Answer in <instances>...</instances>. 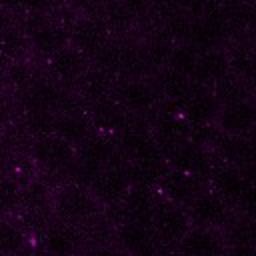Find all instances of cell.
Returning a JSON list of instances; mask_svg holds the SVG:
<instances>
[{
    "label": "cell",
    "instance_id": "3957f363",
    "mask_svg": "<svg viewBox=\"0 0 256 256\" xmlns=\"http://www.w3.org/2000/svg\"><path fill=\"white\" fill-rule=\"evenodd\" d=\"M212 188L218 196H222L228 204H238V206H248L252 188L250 182L242 176L240 168L228 162H220L216 166H210L208 170Z\"/></svg>",
    "mask_w": 256,
    "mask_h": 256
},
{
    "label": "cell",
    "instance_id": "d6a6232c",
    "mask_svg": "<svg viewBox=\"0 0 256 256\" xmlns=\"http://www.w3.org/2000/svg\"><path fill=\"white\" fill-rule=\"evenodd\" d=\"M120 2H122V4H124V6L134 14V16H136V14L146 12V10L154 4V0H120Z\"/></svg>",
    "mask_w": 256,
    "mask_h": 256
},
{
    "label": "cell",
    "instance_id": "d4e9b609",
    "mask_svg": "<svg viewBox=\"0 0 256 256\" xmlns=\"http://www.w3.org/2000/svg\"><path fill=\"white\" fill-rule=\"evenodd\" d=\"M134 14L120 2V0H104L102 8H100V16L98 20L108 28V32H124L132 26L134 22Z\"/></svg>",
    "mask_w": 256,
    "mask_h": 256
},
{
    "label": "cell",
    "instance_id": "8992f818",
    "mask_svg": "<svg viewBox=\"0 0 256 256\" xmlns=\"http://www.w3.org/2000/svg\"><path fill=\"white\" fill-rule=\"evenodd\" d=\"M186 206H188L186 212L192 220V226H204V228L218 230L230 218V204L222 196H218L214 190L198 192Z\"/></svg>",
    "mask_w": 256,
    "mask_h": 256
},
{
    "label": "cell",
    "instance_id": "d6986e66",
    "mask_svg": "<svg viewBox=\"0 0 256 256\" xmlns=\"http://www.w3.org/2000/svg\"><path fill=\"white\" fill-rule=\"evenodd\" d=\"M78 86V98L80 102H86L88 106L102 102L106 98H110L114 94V78H110L108 74H104L98 68H88L84 72V76L76 82Z\"/></svg>",
    "mask_w": 256,
    "mask_h": 256
},
{
    "label": "cell",
    "instance_id": "e575fe53",
    "mask_svg": "<svg viewBox=\"0 0 256 256\" xmlns=\"http://www.w3.org/2000/svg\"><path fill=\"white\" fill-rule=\"evenodd\" d=\"M86 256H128V254H124L122 250H114V248H108V246H100V248H94L92 252H88Z\"/></svg>",
    "mask_w": 256,
    "mask_h": 256
},
{
    "label": "cell",
    "instance_id": "83f0119b",
    "mask_svg": "<svg viewBox=\"0 0 256 256\" xmlns=\"http://www.w3.org/2000/svg\"><path fill=\"white\" fill-rule=\"evenodd\" d=\"M28 48V38L24 34V30H16V28H4L0 32V56L14 62V60H22L24 52Z\"/></svg>",
    "mask_w": 256,
    "mask_h": 256
},
{
    "label": "cell",
    "instance_id": "5b68a950",
    "mask_svg": "<svg viewBox=\"0 0 256 256\" xmlns=\"http://www.w3.org/2000/svg\"><path fill=\"white\" fill-rule=\"evenodd\" d=\"M116 240L128 256H160L162 244L148 224L122 220L116 230Z\"/></svg>",
    "mask_w": 256,
    "mask_h": 256
},
{
    "label": "cell",
    "instance_id": "f546056e",
    "mask_svg": "<svg viewBox=\"0 0 256 256\" xmlns=\"http://www.w3.org/2000/svg\"><path fill=\"white\" fill-rule=\"evenodd\" d=\"M54 112H24V128L30 136L44 138L54 130Z\"/></svg>",
    "mask_w": 256,
    "mask_h": 256
},
{
    "label": "cell",
    "instance_id": "f1b7e54d",
    "mask_svg": "<svg viewBox=\"0 0 256 256\" xmlns=\"http://www.w3.org/2000/svg\"><path fill=\"white\" fill-rule=\"evenodd\" d=\"M20 194H22V184L16 178L0 176V216L20 208Z\"/></svg>",
    "mask_w": 256,
    "mask_h": 256
},
{
    "label": "cell",
    "instance_id": "30bf717a",
    "mask_svg": "<svg viewBox=\"0 0 256 256\" xmlns=\"http://www.w3.org/2000/svg\"><path fill=\"white\" fill-rule=\"evenodd\" d=\"M176 250L180 256H222L226 252V246L218 230L190 226V230L178 240Z\"/></svg>",
    "mask_w": 256,
    "mask_h": 256
},
{
    "label": "cell",
    "instance_id": "44dd1931",
    "mask_svg": "<svg viewBox=\"0 0 256 256\" xmlns=\"http://www.w3.org/2000/svg\"><path fill=\"white\" fill-rule=\"evenodd\" d=\"M228 72H230L228 56L220 50H206V52L198 54V62H196L192 80L202 88H210L218 78H222Z\"/></svg>",
    "mask_w": 256,
    "mask_h": 256
},
{
    "label": "cell",
    "instance_id": "ab89813d",
    "mask_svg": "<svg viewBox=\"0 0 256 256\" xmlns=\"http://www.w3.org/2000/svg\"><path fill=\"white\" fill-rule=\"evenodd\" d=\"M4 152H6V146H4V140L0 138V164H2V160H4Z\"/></svg>",
    "mask_w": 256,
    "mask_h": 256
},
{
    "label": "cell",
    "instance_id": "603a6c76",
    "mask_svg": "<svg viewBox=\"0 0 256 256\" xmlns=\"http://www.w3.org/2000/svg\"><path fill=\"white\" fill-rule=\"evenodd\" d=\"M30 44L40 56L48 58L54 52L68 46V30L62 26H54V24L46 22L44 26H40L36 32L30 34Z\"/></svg>",
    "mask_w": 256,
    "mask_h": 256
},
{
    "label": "cell",
    "instance_id": "9c48e42d",
    "mask_svg": "<svg viewBox=\"0 0 256 256\" xmlns=\"http://www.w3.org/2000/svg\"><path fill=\"white\" fill-rule=\"evenodd\" d=\"M32 156L48 170H66L76 162V148L62 138L50 134L34 140Z\"/></svg>",
    "mask_w": 256,
    "mask_h": 256
},
{
    "label": "cell",
    "instance_id": "b9f144b4",
    "mask_svg": "<svg viewBox=\"0 0 256 256\" xmlns=\"http://www.w3.org/2000/svg\"><path fill=\"white\" fill-rule=\"evenodd\" d=\"M154 2H174V0H154Z\"/></svg>",
    "mask_w": 256,
    "mask_h": 256
},
{
    "label": "cell",
    "instance_id": "836d02e7",
    "mask_svg": "<svg viewBox=\"0 0 256 256\" xmlns=\"http://www.w3.org/2000/svg\"><path fill=\"white\" fill-rule=\"evenodd\" d=\"M52 4V0H24V8L32 14H42L44 10H48Z\"/></svg>",
    "mask_w": 256,
    "mask_h": 256
},
{
    "label": "cell",
    "instance_id": "e0dca14e",
    "mask_svg": "<svg viewBox=\"0 0 256 256\" xmlns=\"http://www.w3.org/2000/svg\"><path fill=\"white\" fill-rule=\"evenodd\" d=\"M220 104L212 96L210 90L202 88L196 90L180 108V116L190 124V126H210L216 120Z\"/></svg>",
    "mask_w": 256,
    "mask_h": 256
},
{
    "label": "cell",
    "instance_id": "8fae6325",
    "mask_svg": "<svg viewBox=\"0 0 256 256\" xmlns=\"http://www.w3.org/2000/svg\"><path fill=\"white\" fill-rule=\"evenodd\" d=\"M88 56H84L74 46H64L62 50L48 56V70L50 76L60 84H76L84 72L88 70Z\"/></svg>",
    "mask_w": 256,
    "mask_h": 256
},
{
    "label": "cell",
    "instance_id": "7a4b0ae2",
    "mask_svg": "<svg viewBox=\"0 0 256 256\" xmlns=\"http://www.w3.org/2000/svg\"><path fill=\"white\" fill-rule=\"evenodd\" d=\"M88 188L100 206L118 208V204L124 200V196L130 188V180L126 174V162L110 164V166L98 170L92 176Z\"/></svg>",
    "mask_w": 256,
    "mask_h": 256
},
{
    "label": "cell",
    "instance_id": "1f68e13d",
    "mask_svg": "<svg viewBox=\"0 0 256 256\" xmlns=\"http://www.w3.org/2000/svg\"><path fill=\"white\" fill-rule=\"evenodd\" d=\"M228 66L230 72L240 76L242 80L252 76V66H254V54L250 48H238L228 56Z\"/></svg>",
    "mask_w": 256,
    "mask_h": 256
},
{
    "label": "cell",
    "instance_id": "cb8c5ba5",
    "mask_svg": "<svg viewBox=\"0 0 256 256\" xmlns=\"http://www.w3.org/2000/svg\"><path fill=\"white\" fill-rule=\"evenodd\" d=\"M212 96L216 98V102L222 104H230V102H238V100H246V80H242L240 76L228 72L222 78H218L210 88Z\"/></svg>",
    "mask_w": 256,
    "mask_h": 256
},
{
    "label": "cell",
    "instance_id": "74e56055",
    "mask_svg": "<svg viewBox=\"0 0 256 256\" xmlns=\"http://www.w3.org/2000/svg\"><path fill=\"white\" fill-rule=\"evenodd\" d=\"M6 28V14H4V10H0V32Z\"/></svg>",
    "mask_w": 256,
    "mask_h": 256
},
{
    "label": "cell",
    "instance_id": "2e32d148",
    "mask_svg": "<svg viewBox=\"0 0 256 256\" xmlns=\"http://www.w3.org/2000/svg\"><path fill=\"white\" fill-rule=\"evenodd\" d=\"M166 162H168V166L172 170L186 172V174H192L196 178L210 170L208 154L204 152L202 146L192 144V142H182L174 150H170Z\"/></svg>",
    "mask_w": 256,
    "mask_h": 256
},
{
    "label": "cell",
    "instance_id": "7402d4cb",
    "mask_svg": "<svg viewBox=\"0 0 256 256\" xmlns=\"http://www.w3.org/2000/svg\"><path fill=\"white\" fill-rule=\"evenodd\" d=\"M170 170L166 158H152V160H140V162H126V174L130 180V186H146L154 188L162 180V176Z\"/></svg>",
    "mask_w": 256,
    "mask_h": 256
},
{
    "label": "cell",
    "instance_id": "4316f807",
    "mask_svg": "<svg viewBox=\"0 0 256 256\" xmlns=\"http://www.w3.org/2000/svg\"><path fill=\"white\" fill-rule=\"evenodd\" d=\"M198 50L190 44H182V46H176L170 50V56L166 60V66L182 76H188L192 78L194 70H196V62H198Z\"/></svg>",
    "mask_w": 256,
    "mask_h": 256
},
{
    "label": "cell",
    "instance_id": "4fadbf2b",
    "mask_svg": "<svg viewBox=\"0 0 256 256\" xmlns=\"http://www.w3.org/2000/svg\"><path fill=\"white\" fill-rule=\"evenodd\" d=\"M108 42V28L98 18H82L68 30V44L80 50L84 56H96Z\"/></svg>",
    "mask_w": 256,
    "mask_h": 256
},
{
    "label": "cell",
    "instance_id": "ffe728a7",
    "mask_svg": "<svg viewBox=\"0 0 256 256\" xmlns=\"http://www.w3.org/2000/svg\"><path fill=\"white\" fill-rule=\"evenodd\" d=\"M88 120L92 128H98L100 132H114V130H124L128 112L114 100V96H110L90 106Z\"/></svg>",
    "mask_w": 256,
    "mask_h": 256
},
{
    "label": "cell",
    "instance_id": "4dcf8cb0",
    "mask_svg": "<svg viewBox=\"0 0 256 256\" xmlns=\"http://www.w3.org/2000/svg\"><path fill=\"white\" fill-rule=\"evenodd\" d=\"M6 80H8L18 92H22V90H26L36 78H34V70L30 68V64H26V62H22V60H14V62H10V66H8V70H6Z\"/></svg>",
    "mask_w": 256,
    "mask_h": 256
},
{
    "label": "cell",
    "instance_id": "7c38bea8",
    "mask_svg": "<svg viewBox=\"0 0 256 256\" xmlns=\"http://www.w3.org/2000/svg\"><path fill=\"white\" fill-rule=\"evenodd\" d=\"M216 126L222 134L230 136H248L254 128V106L246 100L222 104L216 114Z\"/></svg>",
    "mask_w": 256,
    "mask_h": 256
},
{
    "label": "cell",
    "instance_id": "484cf974",
    "mask_svg": "<svg viewBox=\"0 0 256 256\" xmlns=\"http://www.w3.org/2000/svg\"><path fill=\"white\" fill-rule=\"evenodd\" d=\"M28 234L22 224L0 220V254H12L26 250Z\"/></svg>",
    "mask_w": 256,
    "mask_h": 256
},
{
    "label": "cell",
    "instance_id": "f35d334b",
    "mask_svg": "<svg viewBox=\"0 0 256 256\" xmlns=\"http://www.w3.org/2000/svg\"><path fill=\"white\" fill-rule=\"evenodd\" d=\"M0 256H30L26 250H20V252H12V254H0Z\"/></svg>",
    "mask_w": 256,
    "mask_h": 256
},
{
    "label": "cell",
    "instance_id": "277c9868",
    "mask_svg": "<svg viewBox=\"0 0 256 256\" xmlns=\"http://www.w3.org/2000/svg\"><path fill=\"white\" fill-rule=\"evenodd\" d=\"M190 226H192V220L184 206H178L172 202L156 204L150 228L162 246H176L178 240L190 230Z\"/></svg>",
    "mask_w": 256,
    "mask_h": 256
},
{
    "label": "cell",
    "instance_id": "60d3db41",
    "mask_svg": "<svg viewBox=\"0 0 256 256\" xmlns=\"http://www.w3.org/2000/svg\"><path fill=\"white\" fill-rule=\"evenodd\" d=\"M52 2H60V4H70V2H74V0H52Z\"/></svg>",
    "mask_w": 256,
    "mask_h": 256
},
{
    "label": "cell",
    "instance_id": "6da1fadb",
    "mask_svg": "<svg viewBox=\"0 0 256 256\" xmlns=\"http://www.w3.org/2000/svg\"><path fill=\"white\" fill-rule=\"evenodd\" d=\"M50 202H52V208L56 210V214L60 216V220H66L72 224L86 222L100 212V204L92 196L90 188L76 184V182L62 186L52 196Z\"/></svg>",
    "mask_w": 256,
    "mask_h": 256
},
{
    "label": "cell",
    "instance_id": "d590c367",
    "mask_svg": "<svg viewBox=\"0 0 256 256\" xmlns=\"http://www.w3.org/2000/svg\"><path fill=\"white\" fill-rule=\"evenodd\" d=\"M0 6L4 10H20L24 8V0H0Z\"/></svg>",
    "mask_w": 256,
    "mask_h": 256
},
{
    "label": "cell",
    "instance_id": "ac0fdd59",
    "mask_svg": "<svg viewBox=\"0 0 256 256\" xmlns=\"http://www.w3.org/2000/svg\"><path fill=\"white\" fill-rule=\"evenodd\" d=\"M54 136L62 138L64 142L72 144L74 148L84 142L92 134V124L88 120V114H82V110L74 112H58L54 116Z\"/></svg>",
    "mask_w": 256,
    "mask_h": 256
},
{
    "label": "cell",
    "instance_id": "8d00e7d4",
    "mask_svg": "<svg viewBox=\"0 0 256 256\" xmlns=\"http://www.w3.org/2000/svg\"><path fill=\"white\" fill-rule=\"evenodd\" d=\"M8 116H10V108H8V102H6V100L0 96V128L6 124Z\"/></svg>",
    "mask_w": 256,
    "mask_h": 256
},
{
    "label": "cell",
    "instance_id": "9a60e30c",
    "mask_svg": "<svg viewBox=\"0 0 256 256\" xmlns=\"http://www.w3.org/2000/svg\"><path fill=\"white\" fill-rule=\"evenodd\" d=\"M158 190L164 196L166 202L178 204V206H186L196 194H198V178L186 172H178V170H168L162 180L158 182Z\"/></svg>",
    "mask_w": 256,
    "mask_h": 256
},
{
    "label": "cell",
    "instance_id": "ba28073f",
    "mask_svg": "<svg viewBox=\"0 0 256 256\" xmlns=\"http://www.w3.org/2000/svg\"><path fill=\"white\" fill-rule=\"evenodd\" d=\"M40 244L46 256H78L82 250V234L76 224L60 220L46 224L40 232Z\"/></svg>",
    "mask_w": 256,
    "mask_h": 256
},
{
    "label": "cell",
    "instance_id": "5bb4252c",
    "mask_svg": "<svg viewBox=\"0 0 256 256\" xmlns=\"http://www.w3.org/2000/svg\"><path fill=\"white\" fill-rule=\"evenodd\" d=\"M156 204L158 202H156V196H154L152 188L130 186L124 200L118 206H122V220H132V222H140V224L150 226Z\"/></svg>",
    "mask_w": 256,
    "mask_h": 256
},
{
    "label": "cell",
    "instance_id": "52a82bcc",
    "mask_svg": "<svg viewBox=\"0 0 256 256\" xmlns=\"http://www.w3.org/2000/svg\"><path fill=\"white\" fill-rule=\"evenodd\" d=\"M114 100L128 112V114H148L158 104V90L142 80V78H130L122 80L118 86H114Z\"/></svg>",
    "mask_w": 256,
    "mask_h": 256
}]
</instances>
